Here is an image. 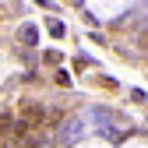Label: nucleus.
<instances>
[{"mask_svg": "<svg viewBox=\"0 0 148 148\" xmlns=\"http://www.w3.org/2000/svg\"><path fill=\"white\" fill-rule=\"evenodd\" d=\"M81 134H85L81 120H67V123H64V131H60V141H78Z\"/></svg>", "mask_w": 148, "mask_h": 148, "instance_id": "nucleus-1", "label": "nucleus"}, {"mask_svg": "<svg viewBox=\"0 0 148 148\" xmlns=\"http://www.w3.org/2000/svg\"><path fill=\"white\" fill-rule=\"evenodd\" d=\"M21 42H28V46H35V42H39V32H35L32 25H25V28H21Z\"/></svg>", "mask_w": 148, "mask_h": 148, "instance_id": "nucleus-2", "label": "nucleus"}, {"mask_svg": "<svg viewBox=\"0 0 148 148\" xmlns=\"http://www.w3.org/2000/svg\"><path fill=\"white\" fill-rule=\"evenodd\" d=\"M49 32H53V35H64L67 28H64V21H57V18H49Z\"/></svg>", "mask_w": 148, "mask_h": 148, "instance_id": "nucleus-3", "label": "nucleus"}, {"mask_svg": "<svg viewBox=\"0 0 148 148\" xmlns=\"http://www.w3.org/2000/svg\"><path fill=\"white\" fill-rule=\"evenodd\" d=\"M0 131H4V134H11V120H7V116H0Z\"/></svg>", "mask_w": 148, "mask_h": 148, "instance_id": "nucleus-4", "label": "nucleus"}, {"mask_svg": "<svg viewBox=\"0 0 148 148\" xmlns=\"http://www.w3.org/2000/svg\"><path fill=\"white\" fill-rule=\"evenodd\" d=\"M35 4H42V7H49V0H35Z\"/></svg>", "mask_w": 148, "mask_h": 148, "instance_id": "nucleus-5", "label": "nucleus"}]
</instances>
